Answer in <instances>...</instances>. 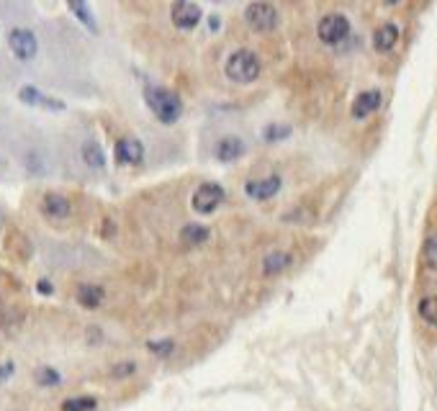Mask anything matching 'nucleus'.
Returning <instances> with one entry per match:
<instances>
[{
    "mask_svg": "<svg viewBox=\"0 0 437 411\" xmlns=\"http://www.w3.org/2000/svg\"><path fill=\"white\" fill-rule=\"evenodd\" d=\"M260 57L250 49H237L232 57L227 59V77L232 83H239V85H247V83H255L257 77H260Z\"/></svg>",
    "mask_w": 437,
    "mask_h": 411,
    "instance_id": "2",
    "label": "nucleus"
},
{
    "mask_svg": "<svg viewBox=\"0 0 437 411\" xmlns=\"http://www.w3.org/2000/svg\"><path fill=\"white\" fill-rule=\"evenodd\" d=\"M98 401L93 396H75V398H67L62 403V411H95Z\"/></svg>",
    "mask_w": 437,
    "mask_h": 411,
    "instance_id": "20",
    "label": "nucleus"
},
{
    "mask_svg": "<svg viewBox=\"0 0 437 411\" xmlns=\"http://www.w3.org/2000/svg\"><path fill=\"white\" fill-rule=\"evenodd\" d=\"M280 175H268V177H260V180H250V183L244 185V193L250 195L253 201H270V198H276L278 191H280Z\"/></svg>",
    "mask_w": 437,
    "mask_h": 411,
    "instance_id": "8",
    "label": "nucleus"
},
{
    "mask_svg": "<svg viewBox=\"0 0 437 411\" xmlns=\"http://www.w3.org/2000/svg\"><path fill=\"white\" fill-rule=\"evenodd\" d=\"M422 257H424V262H427L429 268L437 270V234L427 236V242L422 247Z\"/></svg>",
    "mask_w": 437,
    "mask_h": 411,
    "instance_id": "24",
    "label": "nucleus"
},
{
    "mask_svg": "<svg viewBox=\"0 0 437 411\" xmlns=\"http://www.w3.org/2000/svg\"><path fill=\"white\" fill-rule=\"evenodd\" d=\"M34 378H36V383H39V386H44V388H54V386H59V383H62V376H59L54 368H49V365H44V368L36 370Z\"/></svg>",
    "mask_w": 437,
    "mask_h": 411,
    "instance_id": "22",
    "label": "nucleus"
},
{
    "mask_svg": "<svg viewBox=\"0 0 437 411\" xmlns=\"http://www.w3.org/2000/svg\"><path fill=\"white\" fill-rule=\"evenodd\" d=\"M80 154H83L85 165L93 168V170H103V165H106V154H103L101 144L98 142H85L83 150H80Z\"/></svg>",
    "mask_w": 437,
    "mask_h": 411,
    "instance_id": "18",
    "label": "nucleus"
},
{
    "mask_svg": "<svg viewBox=\"0 0 437 411\" xmlns=\"http://www.w3.org/2000/svg\"><path fill=\"white\" fill-rule=\"evenodd\" d=\"M399 42V26L396 24H383L376 29V34H373V49L381 51V54H386L391 51Z\"/></svg>",
    "mask_w": 437,
    "mask_h": 411,
    "instance_id": "14",
    "label": "nucleus"
},
{
    "mask_svg": "<svg viewBox=\"0 0 437 411\" xmlns=\"http://www.w3.org/2000/svg\"><path fill=\"white\" fill-rule=\"evenodd\" d=\"M381 101H383L381 90H365V92H360V95H358V98L353 101V108H350V113H353L355 121H363V118L373 116V113L381 108Z\"/></svg>",
    "mask_w": 437,
    "mask_h": 411,
    "instance_id": "9",
    "label": "nucleus"
},
{
    "mask_svg": "<svg viewBox=\"0 0 437 411\" xmlns=\"http://www.w3.org/2000/svg\"><path fill=\"white\" fill-rule=\"evenodd\" d=\"M291 255L288 252H270V255H265V260H262V275L265 277H276L280 275V273H286L288 268H291Z\"/></svg>",
    "mask_w": 437,
    "mask_h": 411,
    "instance_id": "15",
    "label": "nucleus"
},
{
    "mask_svg": "<svg viewBox=\"0 0 437 411\" xmlns=\"http://www.w3.org/2000/svg\"><path fill=\"white\" fill-rule=\"evenodd\" d=\"M247 152V144L239 139V136H224L216 142V150H214V157L218 162H237Z\"/></svg>",
    "mask_w": 437,
    "mask_h": 411,
    "instance_id": "11",
    "label": "nucleus"
},
{
    "mask_svg": "<svg viewBox=\"0 0 437 411\" xmlns=\"http://www.w3.org/2000/svg\"><path fill=\"white\" fill-rule=\"evenodd\" d=\"M147 106L154 113V118L160 124L173 126L183 113V101L175 90L170 88H160V85H147Z\"/></svg>",
    "mask_w": 437,
    "mask_h": 411,
    "instance_id": "1",
    "label": "nucleus"
},
{
    "mask_svg": "<svg viewBox=\"0 0 437 411\" xmlns=\"http://www.w3.org/2000/svg\"><path fill=\"white\" fill-rule=\"evenodd\" d=\"M70 211H72V206H70V201L62 193H47L42 198V213L47 218H51V221L67 218Z\"/></svg>",
    "mask_w": 437,
    "mask_h": 411,
    "instance_id": "13",
    "label": "nucleus"
},
{
    "mask_svg": "<svg viewBox=\"0 0 437 411\" xmlns=\"http://www.w3.org/2000/svg\"><path fill=\"white\" fill-rule=\"evenodd\" d=\"M72 13L77 16V21H83L90 31H98V26H95V21H93V13H90V8H88V3H70L67 6Z\"/></svg>",
    "mask_w": 437,
    "mask_h": 411,
    "instance_id": "23",
    "label": "nucleus"
},
{
    "mask_svg": "<svg viewBox=\"0 0 437 411\" xmlns=\"http://www.w3.org/2000/svg\"><path fill=\"white\" fill-rule=\"evenodd\" d=\"M36 291H39V293H51V283L49 280H39V283H36Z\"/></svg>",
    "mask_w": 437,
    "mask_h": 411,
    "instance_id": "28",
    "label": "nucleus"
},
{
    "mask_svg": "<svg viewBox=\"0 0 437 411\" xmlns=\"http://www.w3.org/2000/svg\"><path fill=\"white\" fill-rule=\"evenodd\" d=\"M18 98H21L26 106H39V108H49V111H65V103L57 101V98L44 95L42 90H36L34 85H24V88L18 90Z\"/></svg>",
    "mask_w": 437,
    "mask_h": 411,
    "instance_id": "12",
    "label": "nucleus"
},
{
    "mask_svg": "<svg viewBox=\"0 0 437 411\" xmlns=\"http://www.w3.org/2000/svg\"><path fill=\"white\" fill-rule=\"evenodd\" d=\"M317 34L324 44L335 47V44H342L350 34V21L342 13H327L321 18L319 26H317Z\"/></svg>",
    "mask_w": 437,
    "mask_h": 411,
    "instance_id": "4",
    "label": "nucleus"
},
{
    "mask_svg": "<svg viewBox=\"0 0 437 411\" xmlns=\"http://www.w3.org/2000/svg\"><path fill=\"white\" fill-rule=\"evenodd\" d=\"M103 298H106L103 286L85 283V286L77 288V301H80V306H85V309H98V306L103 303Z\"/></svg>",
    "mask_w": 437,
    "mask_h": 411,
    "instance_id": "16",
    "label": "nucleus"
},
{
    "mask_svg": "<svg viewBox=\"0 0 437 411\" xmlns=\"http://www.w3.org/2000/svg\"><path fill=\"white\" fill-rule=\"evenodd\" d=\"M13 373H16L13 362H3V365H0V383H3V380H8V378L13 376Z\"/></svg>",
    "mask_w": 437,
    "mask_h": 411,
    "instance_id": "27",
    "label": "nucleus"
},
{
    "mask_svg": "<svg viewBox=\"0 0 437 411\" xmlns=\"http://www.w3.org/2000/svg\"><path fill=\"white\" fill-rule=\"evenodd\" d=\"M113 154H116L118 165H142L144 147L142 142H136V139H118Z\"/></svg>",
    "mask_w": 437,
    "mask_h": 411,
    "instance_id": "10",
    "label": "nucleus"
},
{
    "mask_svg": "<svg viewBox=\"0 0 437 411\" xmlns=\"http://www.w3.org/2000/svg\"><path fill=\"white\" fill-rule=\"evenodd\" d=\"M209 227H203V224H185L183 229H180V239H183V244H191V247H198V244H206L209 242Z\"/></svg>",
    "mask_w": 437,
    "mask_h": 411,
    "instance_id": "17",
    "label": "nucleus"
},
{
    "mask_svg": "<svg viewBox=\"0 0 437 411\" xmlns=\"http://www.w3.org/2000/svg\"><path fill=\"white\" fill-rule=\"evenodd\" d=\"M136 373V362H118V365H113V370H111V378L113 380H124V378L134 376Z\"/></svg>",
    "mask_w": 437,
    "mask_h": 411,
    "instance_id": "26",
    "label": "nucleus"
},
{
    "mask_svg": "<svg viewBox=\"0 0 437 411\" xmlns=\"http://www.w3.org/2000/svg\"><path fill=\"white\" fill-rule=\"evenodd\" d=\"M288 136H291V126H286V124H270L262 129V139L270 144L286 142Z\"/></svg>",
    "mask_w": 437,
    "mask_h": 411,
    "instance_id": "19",
    "label": "nucleus"
},
{
    "mask_svg": "<svg viewBox=\"0 0 437 411\" xmlns=\"http://www.w3.org/2000/svg\"><path fill=\"white\" fill-rule=\"evenodd\" d=\"M147 350L152 355H157V357H170V355L175 353V342L173 339H160V342H150L147 344Z\"/></svg>",
    "mask_w": 437,
    "mask_h": 411,
    "instance_id": "25",
    "label": "nucleus"
},
{
    "mask_svg": "<svg viewBox=\"0 0 437 411\" xmlns=\"http://www.w3.org/2000/svg\"><path fill=\"white\" fill-rule=\"evenodd\" d=\"M191 203H193V211H198V213H214V211L224 203V188L218 183L198 185L193 191Z\"/></svg>",
    "mask_w": 437,
    "mask_h": 411,
    "instance_id": "5",
    "label": "nucleus"
},
{
    "mask_svg": "<svg viewBox=\"0 0 437 411\" xmlns=\"http://www.w3.org/2000/svg\"><path fill=\"white\" fill-rule=\"evenodd\" d=\"M420 316L427 324L437 327V293L435 296H427V298H422L420 301Z\"/></svg>",
    "mask_w": 437,
    "mask_h": 411,
    "instance_id": "21",
    "label": "nucleus"
},
{
    "mask_svg": "<svg viewBox=\"0 0 437 411\" xmlns=\"http://www.w3.org/2000/svg\"><path fill=\"white\" fill-rule=\"evenodd\" d=\"M8 44H10V51H13L21 62L34 59L36 51H39V42H36L34 31H29V29H13L8 34Z\"/></svg>",
    "mask_w": 437,
    "mask_h": 411,
    "instance_id": "7",
    "label": "nucleus"
},
{
    "mask_svg": "<svg viewBox=\"0 0 437 411\" xmlns=\"http://www.w3.org/2000/svg\"><path fill=\"white\" fill-rule=\"evenodd\" d=\"M170 18H173V24L180 29V31H191L196 26L201 24V6L193 3V0H177L173 3V10H170Z\"/></svg>",
    "mask_w": 437,
    "mask_h": 411,
    "instance_id": "6",
    "label": "nucleus"
},
{
    "mask_svg": "<svg viewBox=\"0 0 437 411\" xmlns=\"http://www.w3.org/2000/svg\"><path fill=\"white\" fill-rule=\"evenodd\" d=\"M244 18H247V24L253 31L257 34H270L273 29L278 26V10L273 3H250L247 10H244Z\"/></svg>",
    "mask_w": 437,
    "mask_h": 411,
    "instance_id": "3",
    "label": "nucleus"
}]
</instances>
